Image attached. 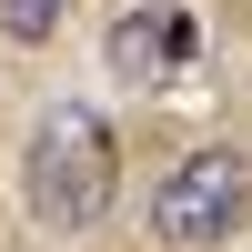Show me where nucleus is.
Listing matches in <instances>:
<instances>
[{
  "label": "nucleus",
  "instance_id": "2",
  "mask_svg": "<svg viewBox=\"0 0 252 252\" xmlns=\"http://www.w3.org/2000/svg\"><path fill=\"white\" fill-rule=\"evenodd\" d=\"M242 222H252V161L242 152H192V161H172V172L152 182L141 232L161 252H212V242H232Z\"/></svg>",
  "mask_w": 252,
  "mask_h": 252
},
{
  "label": "nucleus",
  "instance_id": "1",
  "mask_svg": "<svg viewBox=\"0 0 252 252\" xmlns=\"http://www.w3.org/2000/svg\"><path fill=\"white\" fill-rule=\"evenodd\" d=\"M31 212L51 222V232H91V222L111 212V131H101V111L61 101L31 131Z\"/></svg>",
  "mask_w": 252,
  "mask_h": 252
},
{
  "label": "nucleus",
  "instance_id": "3",
  "mask_svg": "<svg viewBox=\"0 0 252 252\" xmlns=\"http://www.w3.org/2000/svg\"><path fill=\"white\" fill-rule=\"evenodd\" d=\"M182 61H202V20H192V10H172V0H141V10H121V20H111V71H121V81L161 91Z\"/></svg>",
  "mask_w": 252,
  "mask_h": 252
},
{
  "label": "nucleus",
  "instance_id": "4",
  "mask_svg": "<svg viewBox=\"0 0 252 252\" xmlns=\"http://www.w3.org/2000/svg\"><path fill=\"white\" fill-rule=\"evenodd\" d=\"M0 31L10 40H51L61 31V0H0Z\"/></svg>",
  "mask_w": 252,
  "mask_h": 252
}]
</instances>
